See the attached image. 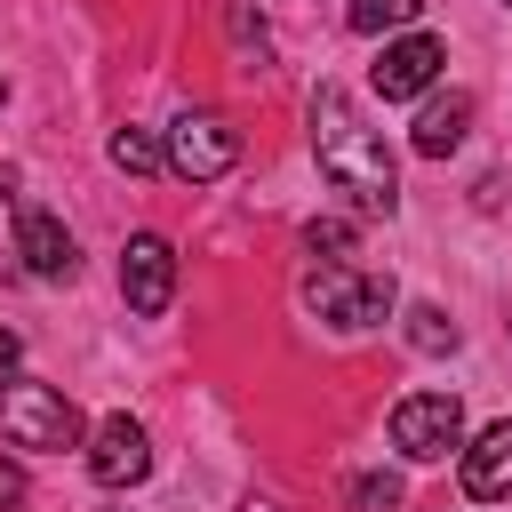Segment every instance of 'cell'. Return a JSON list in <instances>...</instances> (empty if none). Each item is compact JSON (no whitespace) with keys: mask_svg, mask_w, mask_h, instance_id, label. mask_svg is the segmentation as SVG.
<instances>
[{"mask_svg":"<svg viewBox=\"0 0 512 512\" xmlns=\"http://www.w3.org/2000/svg\"><path fill=\"white\" fill-rule=\"evenodd\" d=\"M312 152H320V176H328L336 192H352L360 208H384V216H392V200H400V168H392L384 136L352 112L344 88H320V96H312Z\"/></svg>","mask_w":512,"mask_h":512,"instance_id":"6da1fadb","label":"cell"},{"mask_svg":"<svg viewBox=\"0 0 512 512\" xmlns=\"http://www.w3.org/2000/svg\"><path fill=\"white\" fill-rule=\"evenodd\" d=\"M0 432L16 448H80L88 440L80 408L56 384H40V376H0Z\"/></svg>","mask_w":512,"mask_h":512,"instance_id":"7a4b0ae2","label":"cell"},{"mask_svg":"<svg viewBox=\"0 0 512 512\" xmlns=\"http://www.w3.org/2000/svg\"><path fill=\"white\" fill-rule=\"evenodd\" d=\"M304 304H312L328 328L360 336V328H384V320H392V280H384V272H360V264H320V272L304 280Z\"/></svg>","mask_w":512,"mask_h":512,"instance_id":"3957f363","label":"cell"},{"mask_svg":"<svg viewBox=\"0 0 512 512\" xmlns=\"http://www.w3.org/2000/svg\"><path fill=\"white\" fill-rule=\"evenodd\" d=\"M392 448L416 456V464H440L448 448H464V408L456 392H408L392 408Z\"/></svg>","mask_w":512,"mask_h":512,"instance_id":"277c9868","label":"cell"},{"mask_svg":"<svg viewBox=\"0 0 512 512\" xmlns=\"http://www.w3.org/2000/svg\"><path fill=\"white\" fill-rule=\"evenodd\" d=\"M232 160H240V136H232L216 112H176V128H168V168H176L184 184H216Z\"/></svg>","mask_w":512,"mask_h":512,"instance_id":"5b68a950","label":"cell"},{"mask_svg":"<svg viewBox=\"0 0 512 512\" xmlns=\"http://www.w3.org/2000/svg\"><path fill=\"white\" fill-rule=\"evenodd\" d=\"M120 296H128L136 320H160L168 312V296H176V248L160 232H136L120 248Z\"/></svg>","mask_w":512,"mask_h":512,"instance_id":"8992f818","label":"cell"},{"mask_svg":"<svg viewBox=\"0 0 512 512\" xmlns=\"http://www.w3.org/2000/svg\"><path fill=\"white\" fill-rule=\"evenodd\" d=\"M88 472H96V488H136V480L152 472L144 424H136V416H104V424L88 432Z\"/></svg>","mask_w":512,"mask_h":512,"instance_id":"52a82bcc","label":"cell"},{"mask_svg":"<svg viewBox=\"0 0 512 512\" xmlns=\"http://www.w3.org/2000/svg\"><path fill=\"white\" fill-rule=\"evenodd\" d=\"M440 40L432 32H408V40H384V56H376V96L384 104H400V96H424L432 80H440Z\"/></svg>","mask_w":512,"mask_h":512,"instance_id":"ba28073f","label":"cell"},{"mask_svg":"<svg viewBox=\"0 0 512 512\" xmlns=\"http://www.w3.org/2000/svg\"><path fill=\"white\" fill-rule=\"evenodd\" d=\"M16 256H24V272H40V280H72V272H80L72 232H64L48 208H24V216H16Z\"/></svg>","mask_w":512,"mask_h":512,"instance_id":"9c48e42d","label":"cell"},{"mask_svg":"<svg viewBox=\"0 0 512 512\" xmlns=\"http://www.w3.org/2000/svg\"><path fill=\"white\" fill-rule=\"evenodd\" d=\"M464 496H480V504H504L512 496V424H488L464 448Z\"/></svg>","mask_w":512,"mask_h":512,"instance_id":"30bf717a","label":"cell"},{"mask_svg":"<svg viewBox=\"0 0 512 512\" xmlns=\"http://www.w3.org/2000/svg\"><path fill=\"white\" fill-rule=\"evenodd\" d=\"M464 128H472V96H432V104L416 112V152H424V160H448V152L464 144Z\"/></svg>","mask_w":512,"mask_h":512,"instance_id":"8fae6325","label":"cell"},{"mask_svg":"<svg viewBox=\"0 0 512 512\" xmlns=\"http://www.w3.org/2000/svg\"><path fill=\"white\" fill-rule=\"evenodd\" d=\"M104 152H112V168H120V176H152V168L168 160V144H152V128H112V144H104Z\"/></svg>","mask_w":512,"mask_h":512,"instance_id":"7c38bea8","label":"cell"},{"mask_svg":"<svg viewBox=\"0 0 512 512\" xmlns=\"http://www.w3.org/2000/svg\"><path fill=\"white\" fill-rule=\"evenodd\" d=\"M416 16H424V0H352V8H344V24L368 32V40H376V32H400V24H416Z\"/></svg>","mask_w":512,"mask_h":512,"instance_id":"4fadbf2b","label":"cell"},{"mask_svg":"<svg viewBox=\"0 0 512 512\" xmlns=\"http://www.w3.org/2000/svg\"><path fill=\"white\" fill-rule=\"evenodd\" d=\"M344 504H352V512H392V504H400V480H392V472H352V480H344Z\"/></svg>","mask_w":512,"mask_h":512,"instance_id":"5bb4252c","label":"cell"},{"mask_svg":"<svg viewBox=\"0 0 512 512\" xmlns=\"http://www.w3.org/2000/svg\"><path fill=\"white\" fill-rule=\"evenodd\" d=\"M408 344H416V352H448V344H456V320L432 312V304H416V312H408Z\"/></svg>","mask_w":512,"mask_h":512,"instance_id":"9a60e30c","label":"cell"},{"mask_svg":"<svg viewBox=\"0 0 512 512\" xmlns=\"http://www.w3.org/2000/svg\"><path fill=\"white\" fill-rule=\"evenodd\" d=\"M304 248H312V256H320V248L344 256V248H352V224H304Z\"/></svg>","mask_w":512,"mask_h":512,"instance_id":"2e32d148","label":"cell"},{"mask_svg":"<svg viewBox=\"0 0 512 512\" xmlns=\"http://www.w3.org/2000/svg\"><path fill=\"white\" fill-rule=\"evenodd\" d=\"M16 496H24V472H16L8 456H0V504H16Z\"/></svg>","mask_w":512,"mask_h":512,"instance_id":"e0dca14e","label":"cell"},{"mask_svg":"<svg viewBox=\"0 0 512 512\" xmlns=\"http://www.w3.org/2000/svg\"><path fill=\"white\" fill-rule=\"evenodd\" d=\"M240 512H272V504H264V496H248V504H240Z\"/></svg>","mask_w":512,"mask_h":512,"instance_id":"ac0fdd59","label":"cell"},{"mask_svg":"<svg viewBox=\"0 0 512 512\" xmlns=\"http://www.w3.org/2000/svg\"><path fill=\"white\" fill-rule=\"evenodd\" d=\"M0 96H8V72H0Z\"/></svg>","mask_w":512,"mask_h":512,"instance_id":"d6986e66","label":"cell"}]
</instances>
